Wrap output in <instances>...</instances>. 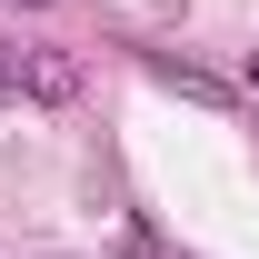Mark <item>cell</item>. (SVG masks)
Masks as SVG:
<instances>
[{
	"label": "cell",
	"instance_id": "3",
	"mask_svg": "<svg viewBox=\"0 0 259 259\" xmlns=\"http://www.w3.org/2000/svg\"><path fill=\"white\" fill-rule=\"evenodd\" d=\"M249 80H259V60H249Z\"/></svg>",
	"mask_w": 259,
	"mask_h": 259
},
{
	"label": "cell",
	"instance_id": "2",
	"mask_svg": "<svg viewBox=\"0 0 259 259\" xmlns=\"http://www.w3.org/2000/svg\"><path fill=\"white\" fill-rule=\"evenodd\" d=\"M150 70H160L169 90H190V100H229V90H220V80H209V70H180V60H150Z\"/></svg>",
	"mask_w": 259,
	"mask_h": 259
},
{
	"label": "cell",
	"instance_id": "1",
	"mask_svg": "<svg viewBox=\"0 0 259 259\" xmlns=\"http://www.w3.org/2000/svg\"><path fill=\"white\" fill-rule=\"evenodd\" d=\"M80 90V60H60V50H20V40H0V100H70Z\"/></svg>",
	"mask_w": 259,
	"mask_h": 259
}]
</instances>
